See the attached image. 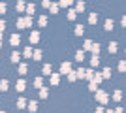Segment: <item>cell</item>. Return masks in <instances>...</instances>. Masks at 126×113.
Wrapping results in <instances>:
<instances>
[{"label": "cell", "instance_id": "f546056e", "mask_svg": "<svg viewBox=\"0 0 126 113\" xmlns=\"http://www.w3.org/2000/svg\"><path fill=\"white\" fill-rule=\"evenodd\" d=\"M109 53H117V43H115V42L109 43Z\"/></svg>", "mask_w": 126, "mask_h": 113}, {"label": "cell", "instance_id": "ffe728a7", "mask_svg": "<svg viewBox=\"0 0 126 113\" xmlns=\"http://www.w3.org/2000/svg\"><path fill=\"white\" fill-rule=\"evenodd\" d=\"M96 21H98V15H96V13H90V15H89V23H90V25H94Z\"/></svg>", "mask_w": 126, "mask_h": 113}, {"label": "cell", "instance_id": "484cf974", "mask_svg": "<svg viewBox=\"0 0 126 113\" xmlns=\"http://www.w3.org/2000/svg\"><path fill=\"white\" fill-rule=\"evenodd\" d=\"M121 98H122V92H121V91H115V92H113V100H117V102H119Z\"/></svg>", "mask_w": 126, "mask_h": 113}, {"label": "cell", "instance_id": "9c48e42d", "mask_svg": "<svg viewBox=\"0 0 126 113\" xmlns=\"http://www.w3.org/2000/svg\"><path fill=\"white\" fill-rule=\"evenodd\" d=\"M34 11H36V6H34V4H28V6H26V15H28V17L34 15Z\"/></svg>", "mask_w": 126, "mask_h": 113}, {"label": "cell", "instance_id": "e0dca14e", "mask_svg": "<svg viewBox=\"0 0 126 113\" xmlns=\"http://www.w3.org/2000/svg\"><path fill=\"white\" fill-rule=\"evenodd\" d=\"M42 51H40V49H36V51H34V55H32V59H34V60H40V59H42Z\"/></svg>", "mask_w": 126, "mask_h": 113}, {"label": "cell", "instance_id": "83f0119b", "mask_svg": "<svg viewBox=\"0 0 126 113\" xmlns=\"http://www.w3.org/2000/svg\"><path fill=\"white\" fill-rule=\"evenodd\" d=\"M75 17H77V13H75L74 10H70V11H68V19H70V21H74Z\"/></svg>", "mask_w": 126, "mask_h": 113}, {"label": "cell", "instance_id": "4316f807", "mask_svg": "<svg viewBox=\"0 0 126 113\" xmlns=\"http://www.w3.org/2000/svg\"><path fill=\"white\" fill-rule=\"evenodd\" d=\"M38 23H40V27H45V25H47V17H45V15H42Z\"/></svg>", "mask_w": 126, "mask_h": 113}, {"label": "cell", "instance_id": "277c9868", "mask_svg": "<svg viewBox=\"0 0 126 113\" xmlns=\"http://www.w3.org/2000/svg\"><path fill=\"white\" fill-rule=\"evenodd\" d=\"M15 89H17L19 92H23V91L26 89V81H25V79H19V81L15 83Z\"/></svg>", "mask_w": 126, "mask_h": 113}, {"label": "cell", "instance_id": "d4e9b609", "mask_svg": "<svg viewBox=\"0 0 126 113\" xmlns=\"http://www.w3.org/2000/svg\"><path fill=\"white\" fill-rule=\"evenodd\" d=\"M105 30H113V19H107V21H105Z\"/></svg>", "mask_w": 126, "mask_h": 113}, {"label": "cell", "instance_id": "8fae6325", "mask_svg": "<svg viewBox=\"0 0 126 113\" xmlns=\"http://www.w3.org/2000/svg\"><path fill=\"white\" fill-rule=\"evenodd\" d=\"M43 87V79L42 77H36V79H34V89H42Z\"/></svg>", "mask_w": 126, "mask_h": 113}, {"label": "cell", "instance_id": "7402d4cb", "mask_svg": "<svg viewBox=\"0 0 126 113\" xmlns=\"http://www.w3.org/2000/svg\"><path fill=\"white\" fill-rule=\"evenodd\" d=\"M83 32H85V27H83V25H77V27H75V34H77V36H81Z\"/></svg>", "mask_w": 126, "mask_h": 113}, {"label": "cell", "instance_id": "bcb514c9", "mask_svg": "<svg viewBox=\"0 0 126 113\" xmlns=\"http://www.w3.org/2000/svg\"><path fill=\"white\" fill-rule=\"evenodd\" d=\"M105 113H113V111H105Z\"/></svg>", "mask_w": 126, "mask_h": 113}, {"label": "cell", "instance_id": "7dc6e473", "mask_svg": "<svg viewBox=\"0 0 126 113\" xmlns=\"http://www.w3.org/2000/svg\"><path fill=\"white\" fill-rule=\"evenodd\" d=\"M0 113H4V111H0Z\"/></svg>", "mask_w": 126, "mask_h": 113}, {"label": "cell", "instance_id": "60d3db41", "mask_svg": "<svg viewBox=\"0 0 126 113\" xmlns=\"http://www.w3.org/2000/svg\"><path fill=\"white\" fill-rule=\"evenodd\" d=\"M6 10H8V6H6V4H0V13H4Z\"/></svg>", "mask_w": 126, "mask_h": 113}, {"label": "cell", "instance_id": "7bdbcfd3", "mask_svg": "<svg viewBox=\"0 0 126 113\" xmlns=\"http://www.w3.org/2000/svg\"><path fill=\"white\" fill-rule=\"evenodd\" d=\"M121 23H122V27H126V15L122 17V21H121Z\"/></svg>", "mask_w": 126, "mask_h": 113}, {"label": "cell", "instance_id": "8d00e7d4", "mask_svg": "<svg viewBox=\"0 0 126 113\" xmlns=\"http://www.w3.org/2000/svg\"><path fill=\"white\" fill-rule=\"evenodd\" d=\"M75 8H77V11H83V10H85V4H83V2H77V6H75Z\"/></svg>", "mask_w": 126, "mask_h": 113}, {"label": "cell", "instance_id": "7c38bea8", "mask_svg": "<svg viewBox=\"0 0 126 113\" xmlns=\"http://www.w3.org/2000/svg\"><path fill=\"white\" fill-rule=\"evenodd\" d=\"M21 55H19V51H13V53H11V62H21Z\"/></svg>", "mask_w": 126, "mask_h": 113}, {"label": "cell", "instance_id": "7a4b0ae2", "mask_svg": "<svg viewBox=\"0 0 126 113\" xmlns=\"http://www.w3.org/2000/svg\"><path fill=\"white\" fill-rule=\"evenodd\" d=\"M96 100H98L100 104H107L109 98H107V94H105L104 91H98V92H96Z\"/></svg>", "mask_w": 126, "mask_h": 113}, {"label": "cell", "instance_id": "52a82bcc", "mask_svg": "<svg viewBox=\"0 0 126 113\" xmlns=\"http://www.w3.org/2000/svg\"><path fill=\"white\" fill-rule=\"evenodd\" d=\"M49 77H51V85H58L60 83V74H51Z\"/></svg>", "mask_w": 126, "mask_h": 113}, {"label": "cell", "instance_id": "ba28073f", "mask_svg": "<svg viewBox=\"0 0 126 113\" xmlns=\"http://www.w3.org/2000/svg\"><path fill=\"white\" fill-rule=\"evenodd\" d=\"M26 104H28V102H26V98H19V100H17V108H19V109H25L26 108Z\"/></svg>", "mask_w": 126, "mask_h": 113}, {"label": "cell", "instance_id": "3957f363", "mask_svg": "<svg viewBox=\"0 0 126 113\" xmlns=\"http://www.w3.org/2000/svg\"><path fill=\"white\" fill-rule=\"evenodd\" d=\"M70 72H72V64H70V62H62V64H60V75H68Z\"/></svg>", "mask_w": 126, "mask_h": 113}, {"label": "cell", "instance_id": "836d02e7", "mask_svg": "<svg viewBox=\"0 0 126 113\" xmlns=\"http://www.w3.org/2000/svg\"><path fill=\"white\" fill-rule=\"evenodd\" d=\"M119 70H121V72L126 70V60H121V62H119Z\"/></svg>", "mask_w": 126, "mask_h": 113}, {"label": "cell", "instance_id": "1f68e13d", "mask_svg": "<svg viewBox=\"0 0 126 113\" xmlns=\"http://www.w3.org/2000/svg\"><path fill=\"white\" fill-rule=\"evenodd\" d=\"M17 10H19V11L26 10V4H25V2H17Z\"/></svg>", "mask_w": 126, "mask_h": 113}, {"label": "cell", "instance_id": "d6a6232c", "mask_svg": "<svg viewBox=\"0 0 126 113\" xmlns=\"http://www.w3.org/2000/svg\"><path fill=\"white\" fill-rule=\"evenodd\" d=\"M43 74H45V75L51 74V64H45V66H43Z\"/></svg>", "mask_w": 126, "mask_h": 113}, {"label": "cell", "instance_id": "d590c367", "mask_svg": "<svg viewBox=\"0 0 126 113\" xmlns=\"http://www.w3.org/2000/svg\"><path fill=\"white\" fill-rule=\"evenodd\" d=\"M70 4H72V2H70V0H62V2H60V4H58V6H62V8H68Z\"/></svg>", "mask_w": 126, "mask_h": 113}, {"label": "cell", "instance_id": "f6af8a7d", "mask_svg": "<svg viewBox=\"0 0 126 113\" xmlns=\"http://www.w3.org/2000/svg\"><path fill=\"white\" fill-rule=\"evenodd\" d=\"M0 47H2V34H0Z\"/></svg>", "mask_w": 126, "mask_h": 113}, {"label": "cell", "instance_id": "9a60e30c", "mask_svg": "<svg viewBox=\"0 0 126 113\" xmlns=\"http://www.w3.org/2000/svg\"><path fill=\"white\" fill-rule=\"evenodd\" d=\"M75 60H77V62H83L85 60V53L83 51H77V53H75Z\"/></svg>", "mask_w": 126, "mask_h": 113}, {"label": "cell", "instance_id": "e575fe53", "mask_svg": "<svg viewBox=\"0 0 126 113\" xmlns=\"http://www.w3.org/2000/svg\"><path fill=\"white\" fill-rule=\"evenodd\" d=\"M98 53H100V45L96 43L94 47H92V55H96V57H98Z\"/></svg>", "mask_w": 126, "mask_h": 113}, {"label": "cell", "instance_id": "5bb4252c", "mask_svg": "<svg viewBox=\"0 0 126 113\" xmlns=\"http://www.w3.org/2000/svg\"><path fill=\"white\" fill-rule=\"evenodd\" d=\"M23 55H25L26 59H30L32 55H34V49H32V47H26V49H25V51H23Z\"/></svg>", "mask_w": 126, "mask_h": 113}, {"label": "cell", "instance_id": "f1b7e54d", "mask_svg": "<svg viewBox=\"0 0 126 113\" xmlns=\"http://www.w3.org/2000/svg\"><path fill=\"white\" fill-rule=\"evenodd\" d=\"M68 79L70 81H75V79H77V72H70V74H68Z\"/></svg>", "mask_w": 126, "mask_h": 113}, {"label": "cell", "instance_id": "44dd1931", "mask_svg": "<svg viewBox=\"0 0 126 113\" xmlns=\"http://www.w3.org/2000/svg\"><path fill=\"white\" fill-rule=\"evenodd\" d=\"M102 77H105V79H109V77H111V70H109V68H104V72H102Z\"/></svg>", "mask_w": 126, "mask_h": 113}, {"label": "cell", "instance_id": "ab89813d", "mask_svg": "<svg viewBox=\"0 0 126 113\" xmlns=\"http://www.w3.org/2000/svg\"><path fill=\"white\" fill-rule=\"evenodd\" d=\"M4 28H6V23H4V21H0V34L4 32Z\"/></svg>", "mask_w": 126, "mask_h": 113}, {"label": "cell", "instance_id": "2e32d148", "mask_svg": "<svg viewBox=\"0 0 126 113\" xmlns=\"http://www.w3.org/2000/svg\"><path fill=\"white\" fill-rule=\"evenodd\" d=\"M26 72H28V66H26L25 62H21V64H19V74L23 75V74H26Z\"/></svg>", "mask_w": 126, "mask_h": 113}, {"label": "cell", "instance_id": "5b68a950", "mask_svg": "<svg viewBox=\"0 0 126 113\" xmlns=\"http://www.w3.org/2000/svg\"><path fill=\"white\" fill-rule=\"evenodd\" d=\"M38 42H40V32L38 30L30 32V43H38Z\"/></svg>", "mask_w": 126, "mask_h": 113}, {"label": "cell", "instance_id": "30bf717a", "mask_svg": "<svg viewBox=\"0 0 126 113\" xmlns=\"http://www.w3.org/2000/svg\"><path fill=\"white\" fill-rule=\"evenodd\" d=\"M8 89H10V83H8L6 79H2V81H0V91H2V92H6Z\"/></svg>", "mask_w": 126, "mask_h": 113}, {"label": "cell", "instance_id": "6da1fadb", "mask_svg": "<svg viewBox=\"0 0 126 113\" xmlns=\"http://www.w3.org/2000/svg\"><path fill=\"white\" fill-rule=\"evenodd\" d=\"M30 25H32V17H28V15L17 19V28H28Z\"/></svg>", "mask_w": 126, "mask_h": 113}, {"label": "cell", "instance_id": "8992f818", "mask_svg": "<svg viewBox=\"0 0 126 113\" xmlns=\"http://www.w3.org/2000/svg\"><path fill=\"white\" fill-rule=\"evenodd\" d=\"M10 43L11 45H19V43H21V36H19V34H13V36L10 38Z\"/></svg>", "mask_w": 126, "mask_h": 113}, {"label": "cell", "instance_id": "4fadbf2b", "mask_svg": "<svg viewBox=\"0 0 126 113\" xmlns=\"http://www.w3.org/2000/svg\"><path fill=\"white\" fill-rule=\"evenodd\" d=\"M100 64V57H96V55H92V59H90V66L94 68V66Z\"/></svg>", "mask_w": 126, "mask_h": 113}, {"label": "cell", "instance_id": "f35d334b", "mask_svg": "<svg viewBox=\"0 0 126 113\" xmlns=\"http://www.w3.org/2000/svg\"><path fill=\"white\" fill-rule=\"evenodd\" d=\"M89 89H90V91H96V83H94V81H90V83H89Z\"/></svg>", "mask_w": 126, "mask_h": 113}, {"label": "cell", "instance_id": "ee69618b", "mask_svg": "<svg viewBox=\"0 0 126 113\" xmlns=\"http://www.w3.org/2000/svg\"><path fill=\"white\" fill-rule=\"evenodd\" d=\"M115 113H124V109H122V108H117V111Z\"/></svg>", "mask_w": 126, "mask_h": 113}, {"label": "cell", "instance_id": "b9f144b4", "mask_svg": "<svg viewBox=\"0 0 126 113\" xmlns=\"http://www.w3.org/2000/svg\"><path fill=\"white\" fill-rule=\"evenodd\" d=\"M94 113H105V111H104L102 108H96V111H94Z\"/></svg>", "mask_w": 126, "mask_h": 113}, {"label": "cell", "instance_id": "4dcf8cb0", "mask_svg": "<svg viewBox=\"0 0 126 113\" xmlns=\"http://www.w3.org/2000/svg\"><path fill=\"white\" fill-rule=\"evenodd\" d=\"M85 74H87V70H83V68H79V70H77V77H79V79H83Z\"/></svg>", "mask_w": 126, "mask_h": 113}, {"label": "cell", "instance_id": "603a6c76", "mask_svg": "<svg viewBox=\"0 0 126 113\" xmlns=\"http://www.w3.org/2000/svg\"><path fill=\"white\" fill-rule=\"evenodd\" d=\"M102 79H104V77H102V74H94V77H92V81H94L96 85H98V83H102Z\"/></svg>", "mask_w": 126, "mask_h": 113}, {"label": "cell", "instance_id": "ac0fdd59", "mask_svg": "<svg viewBox=\"0 0 126 113\" xmlns=\"http://www.w3.org/2000/svg\"><path fill=\"white\" fill-rule=\"evenodd\" d=\"M85 49H87V51H92V47H94V43L90 42V40H87V42H85V45H83Z\"/></svg>", "mask_w": 126, "mask_h": 113}, {"label": "cell", "instance_id": "d6986e66", "mask_svg": "<svg viewBox=\"0 0 126 113\" xmlns=\"http://www.w3.org/2000/svg\"><path fill=\"white\" fill-rule=\"evenodd\" d=\"M47 94H49V89L42 87V89H40V96H42V98H47Z\"/></svg>", "mask_w": 126, "mask_h": 113}, {"label": "cell", "instance_id": "cb8c5ba5", "mask_svg": "<svg viewBox=\"0 0 126 113\" xmlns=\"http://www.w3.org/2000/svg\"><path fill=\"white\" fill-rule=\"evenodd\" d=\"M28 109H30L32 113L38 111V104H36V102H28Z\"/></svg>", "mask_w": 126, "mask_h": 113}, {"label": "cell", "instance_id": "74e56055", "mask_svg": "<svg viewBox=\"0 0 126 113\" xmlns=\"http://www.w3.org/2000/svg\"><path fill=\"white\" fill-rule=\"evenodd\" d=\"M49 10H51V13H57V11H58V6H57V4H51V8H49Z\"/></svg>", "mask_w": 126, "mask_h": 113}]
</instances>
